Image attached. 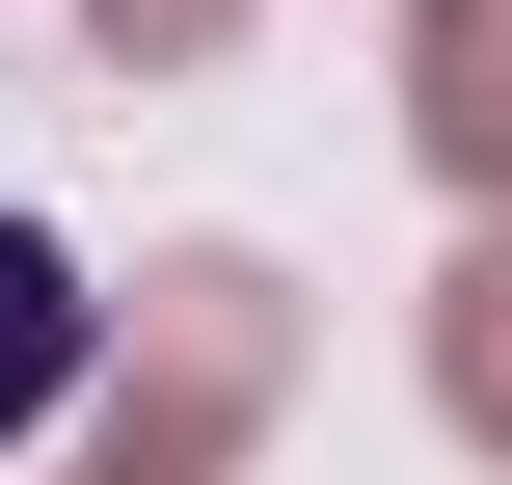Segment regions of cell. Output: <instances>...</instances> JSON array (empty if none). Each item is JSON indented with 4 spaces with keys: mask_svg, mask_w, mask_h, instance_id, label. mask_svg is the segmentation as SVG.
I'll return each mask as SVG.
<instances>
[{
    "mask_svg": "<svg viewBox=\"0 0 512 485\" xmlns=\"http://www.w3.org/2000/svg\"><path fill=\"white\" fill-rule=\"evenodd\" d=\"M432 405L512 459V243H459V270H432Z\"/></svg>",
    "mask_w": 512,
    "mask_h": 485,
    "instance_id": "3",
    "label": "cell"
},
{
    "mask_svg": "<svg viewBox=\"0 0 512 485\" xmlns=\"http://www.w3.org/2000/svg\"><path fill=\"white\" fill-rule=\"evenodd\" d=\"M243 405H270V270H162V324H135V432H108V485H216V459H243Z\"/></svg>",
    "mask_w": 512,
    "mask_h": 485,
    "instance_id": "1",
    "label": "cell"
},
{
    "mask_svg": "<svg viewBox=\"0 0 512 485\" xmlns=\"http://www.w3.org/2000/svg\"><path fill=\"white\" fill-rule=\"evenodd\" d=\"M54 378H81V270L0 216V432H54Z\"/></svg>",
    "mask_w": 512,
    "mask_h": 485,
    "instance_id": "4",
    "label": "cell"
},
{
    "mask_svg": "<svg viewBox=\"0 0 512 485\" xmlns=\"http://www.w3.org/2000/svg\"><path fill=\"white\" fill-rule=\"evenodd\" d=\"M405 135L512 216V0H405Z\"/></svg>",
    "mask_w": 512,
    "mask_h": 485,
    "instance_id": "2",
    "label": "cell"
},
{
    "mask_svg": "<svg viewBox=\"0 0 512 485\" xmlns=\"http://www.w3.org/2000/svg\"><path fill=\"white\" fill-rule=\"evenodd\" d=\"M81 27H108V54H216L243 0H81Z\"/></svg>",
    "mask_w": 512,
    "mask_h": 485,
    "instance_id": "5",
    "label": "cell"
}]
</instances>
